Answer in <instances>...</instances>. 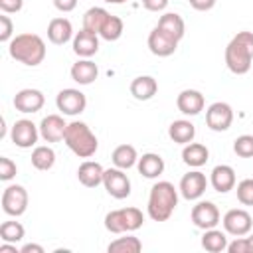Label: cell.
<instances>
[{
	"mask_svg": "<svg viewBox=\"0 0 253 253\" xmlns=\"http://www.w3.org/2000/svg\"><path fill=\"white\" fill-rule=\"evenodd\" d=\"M103 186L107 194L115 200H125L130 196V180L121 168H107L103 174Z\"/></svg>",
	"mask_w": 253,
	"mask_h": 253,
	"instance_id": "obj_9",
	"label": "cell"
},
{
	"mask_svg": "<svg viewBox=\"0 0 253 253\" xmlns=\"http://www.w3.org/2000/svg\"><path fill=\"white\" fill-rule=\"evenodd\" d=\"M45 103V97L40 89H20L16 95H14V107L16 111L28 115V113H38Z\"/></svg>",
	"mask_w": 253,
	"mask_h": 253,
	"instance_id": "obj_14",
	"label": "cell"
},
{
	"mask_svg": "<svg viewBox=\"0 0 253 253\" xmlns=\"http://www.w3.org/2000/svg\"><path fill=\"white\" fill-rule=\"evenodd\" d=\"M142 249V243L138 237L134 235H126V237H117L115 241L109 243L107 251L109 253H138Z\"/></svg>",
	"mask_w": 253,
	"mask_h": 253,
	"instance_id": "obj_32",
	"label": "cell"
},
{
	"mask_svg": "<svg viewBox=\"0 0 253 253\" xmlns=\"http://www.w3.org/2000/svg\"><path fill=\"white\" fill-rule=\"evenodd\" d=\"M247 239H249V247H251V253H253V233H251Z\"/></svg>",
	"mask_w": 253,
	"mask_h": 253,
	"instance_id": "obj_47",
	"label": "cell"
},
{
	"mask_svg": "<svg viewBox=\"0 0 253 253\" xmlns=\"http://www.w3.org/2000/svg\"><path fill=\"white\" fill-rule=\"evenodd\" d=\"M47 40L55 45H63L73 40V26L67 18H53L47 24Z\"/></svg>",
	"mask_w": 253,
	"mask_h": 253,
	"instance_id": "obj_22",
	"label": "cell"
},
{
	"mask_svg": "<svg viewBox=\"0 0 253 253\" xmlns=\"http://www.w3.org/2000/svg\"><path fill=\"white\" fill-rule=\"evenodd\" d=\"M2 210L6 215L18 217L28 210V190L20 184H10L2 192Z\"/></svg>",
	"mask_w": 253,
	"mask_h": 253,
	"instance_id": "obj_6",
	"label": "cell"
},
{
	"mask_svg": "<svg viewBox=\"0 0 253 253\" xmlns=\"http://www.w3.org/2000/svg\"><path fill=\"white\" fill-rule=\"evenodd\" d=\"M10 138L18 148H32L40 138V126L34 125L30 119H20L12 125Z\"/></svg>",
	"mask_w": 253,
	"mask_h": 253,
	"instance_id": "obj_11",
	"label": "cell"
},
{
	"mask_svg": "<svg viewBox=\"0 0 253 253\" xmlns=\"http://www.w3.org/2000/svg\"><path fill=\"white\" fill-rule=\"evenodd\" d=\"M156 91H158V83L150 75H138L130 81V95L136 101H148L156 95Z\"/></svg>",
	"mask_w": 253,
	"mask_h": 253,
	"instance_id": "obj_24",
	"label": "cell"
},
{
	"mask_svg": "<svg viewBox=\"0 0 253 253\" xmlns=\"http://www.w3.org/2000/svg\"><path fill=\"white\" fill-rule=\"evenodd\" d=\"M55 105H57V111H61V115H67V117H75V115H81L87 107V97L85 93H81L79 89H73V87H67V89H61L55 97Z\"/></svg>",
	"mask_w": 253,
	"mask_h": 253,
	"instance_id": "obj_8",
	"label": "cell"
},
{
	"mask_svg": "<svg viewBox=\"0 0 253 253\" xmlns=\"http://www.w3.org/2000/svg\"><path fill=\"white\" fill-rule=\"evenodd\" d=\"M0 253H20V249L16 247V243L2 241V245H0Z\"/></svg>",
	"mask_w": 253,
	"mask_h": 253,
	"instance_id": "obj_45",
	"label": "cell"
},
{
	"mask_svg": "<svg viewBox=\"0 0 253 253\" xmlns=\"http://www.w3.org/2000/svg\"><path fill=\"white\" fill-rule=\"evenodd\" d=\"M109 16H111V14H109L105 8L93 6V8H89V10L83 14V28L89 30V32H93V34H99Z\"/></svg>",
	"mask_w": 253,
	"mask_h": 253,
	"instance_id": "obj_30",
	"label": "cell"
},
{
	"mask_svg": "<svg viewBox=\"0 0 253 253\" xmlns=\"http://www.w3.org/2000/svg\"><path fill=\"white\" fill-rule=\"evenodd\" d=\"M12 32H14V24H12L10 16L2 14V16H0V42L10 43V40H12Z\"/></svg>",
	"mask_w": 253,
	"mask_h": 253,
	"instance_id": "obj_38",
	"label": "cell"
},
{
	"mask_svg": "<svg viewBox=\"0 0 253 253\" xmlns=\"http://www.w3.org/2000/svg\"><path fill=\"white\" fill-rule=\"evenodd\" d=\"M208 158H210V150H208V146L202 144V142H188V144H184V148H182V160H184V164L190 166V168H200V166H204V164L208 162Z\"/></svg>",
	"mask_w": 253,
	"mask_h": 253,
	"instance_id": "obj_25",
	"label": "cell"
},
{
	"mask_svg": "<svg viewBox=\"0 0 253 253\" xmlns=\"http://www.w3.org/2000/svg\"><path fill=\"white\" fill-rule=\"evenodd\" d=\"M190 217H192V223L198 227V229H211V227H215L217 223H219V210H217V206L213 204V202H208V200H202V202H198L194 208H192V213H190Z\"/></svg>",
	"mask_w": 253,
	"mask_h": 253,
	"instance_id": "obj_12",
	"label": "cell"
},
{
	"mask_svg": "<svg viewBox=\"0 0 253 253\" xmlns=\"http://www.w3.org/2000/svg\"><path fill=\"white\" fill-rule=\"evenodd\" d=\"M227 235L221 231V229H206L204 235H202V247L210 253H221V251H227Z\"/></svg>",
	"mask_w": 253,
	"mask_h": 253,
	"instance_id": "obj_29",
	"label": "cell"
},
{
	"mask_svg": "<svg viewBox=\"0 0 253 253\" xmlns=\"http://www.w3.org/2000/svg\"><path fill=\"white\" fill-rule=\"evenodd\" d=\"M188 2L198 12H208V10H211L215 6V0H188Z\"/></svg>",
	"mask_w": 253,
	"mask_h": 253,
	"instance_id": "obj_42",
	"label": "cell"
},
{
	"mask_svg": "<svg viewBox=\"0 0 253 253\" xmlns=\"http://www.w3.org/2000/svg\"><path fill=\"white\" fill-rule=\"evenodd\" d=\"M65 128H67V123L63 121L61 115H47L40 123V136L45 142H59L63 140Z\"/></svg>",
	"mask_w": 253,
	"mask_h": 253,
	"instance_id": "obj_17",
	"label": "cell"
},
{
	"mask_svg": "<svg viewBox=\"0 0 253 253\" xmlns=\"http://www.w3.org/2000/svg\"><path fill=\"white\" fill-rule=\"evenodd\" d=\"M235 194H237V200L239 204L243 206H253V178H245L237 184L235 188Z\"/></svg>",
	"mask_w": 253,
	"mask_h": 253,
	"instance_id": "obj_36",
	"label": "cell"
},
{
	"mask_svg": "<svg viewBox=\"0 0 253 253\" xmlns=\"http://www.w3.org/2000/svg\"><path fill=\"white\" fill-rule=\"evenodd\" d=\"M178 206V190L174 188L172 182H156L150 188L148 194V204H146V211L148 217L152 221H166L170 219V215L174 213Z\"/></svg>",
	"mask_w": 253,
	"mask_h": 253,
	"instance_id": "obj_3",
	"label": "cell"
},
{
	"mask_svg": "<svg viewBox=\"0 0 253 253\" xmlns=\"http://www.w3.org/2000/svg\"><path fill=\"white\" fill-rule=\"evenodd\" d=\"M233 152L241 158H253V134H241L233 140Z\"/></svg>",
	"mask_w": 253,
	"mask_h": 253,
	"instance_id": "obj_35",
	"label": "cell"
},
{
	"mask_svg": "<svg viewBox=\"0 0 253 253\" xmlns=\"http://www.w3.org/2000/svg\"><path fill=\"white\" fill-rule=\"evenodd\" d=\"M227 251L229 253H251V247H249V239L245 235L241 237H235L231 243H227Z\"/></svg>",
	"mask_w": 253,
	"mask_h": 253,
	"instance_id": "obj_39",
	"label": "cell"
},
{
	"mask_svg": "<svg viewBox=\"0 0 253 253\" xmlns=\"http://www.w3.org/2000/svg\"><path fill=\"white\" fill-rule=\"evenodd\" d=\"M233 123V109L225 101H215L206 111V125L213 132H223Z\"/></svg>",
	"mask_w": 253,
	"mask_h": 253,
	"instance_id": "obj_7",
	"label": "cell"
},
{
	"mask_svg": "<svg viewBox=\"0 0 253 253\" xmlns=\"http://www.w3.org/2000/svg\"><path fill=\"white\" fill-rule=\"evenodd\" d=\"M24 6V0H0V10L4 14H16Z\"/></svg>",
	"mask_w": 253,
	"mask_h": 253,
	"instance_id": "obj_40",
	"label": "cell"
},
{
	"mask_svg": "<svg viewBox=\"0 0 253 253\" xmlns=\"http://www.w3.org/2000/svg\"><path fill=\"white\" fill-rule=\"evenodd\" d=\"M103 174H105V168L95 160H85L77 168V180L85 188H97L99 184H103Z\"/></svg>",
	"mask_w": 253,
	"mask_h": 253,
	"instance_id": "obj_21",
	"label": "cell"
},
{
	"mask_svg": "<svg viewBox=\"0 0 253 253\" xmlns=\"http://www.w3.org/2000/svg\"><path fill=\"white\" fill-rule=\"evenodd\" d=\"M63 142L79 158H91L99 148V140H97L95 132L83 121L67 123V128H65V134H63Z\"/></svg>",
	"mask_w": 253,
	"mask_h": 253,
	"instance_id": "obj_4",
	"label": "cell"
},
{
	"mask_svg": "<svg viewBox=\"0 0 253 253\" xmlns=\"http://www.w3.org/2000/svg\"><path fill=\"white\" fill-rule=\"evenodd\" d=\"M156 28H160L164 34H168V36L174 38L176 42H180V40L184 38V34H186V24H184L182 16L176 14V12H166V14H162V16L158 18Z\"/></svg>",
	"mask_w": 253,
	"mask_h": 253,
	"instance_id": "obj_23",
	"label": "cell"
},
{
	"mask_svg": "<svg viewBox=\"0 0 253 253\" xmlns=\"http://www.w3.org/2000/svg\"><path fill=\"white\" fill-rule=\"evenodd\" d=\"M53 6H55L59 12L67 14V12H73V10H75L77 0H53Z\"/></svg>",
	"mask_w": 253,
	"mask_h": 253,
	"instance_id": "obj_43",
	"label": "cell"
},
{
	"mask_svg": "<svg viewBox=\"0 0 253 253\" xmlns=\"http://www.w3.org/2000/svg\"><path fill=\"white\" fill-rule=\"evenodd\" d=\"M73 51L79 57H93L99 51V34L81 28L73 36Z\"/></svg>",
	"mask_w": 253,
	"mask_h": 253,
	"instance_id": "obj_18",
	"label": "cell"
},
{
	"mask_svg": "<svg viewBox=\"0 0 253 253\" xmlns=\"http://www.w3.org/2000/svg\"><path fill=\"white\" fill-rule=\"evenodd\" d=\"M168 136H170L176 144H188V142H192L194 136H196V126H194L190 121H186V119H178V121L170 123V126H168Z\"/></svg>",
	"mask_w": 253,
	"mask_h": 253,
	"instance_id": "obj_27",
	"label": "cell"
},
{
	"mask_svg": "<svg viewBox=\"0 0 253 253\" xmlns=\"http://www.w3.org/2000/svg\"><path fill=\"white\" fill-rule=\"evenodd\" d=\"M221 223H223L225 233H229V235H233V237H241V235H247V233L251 231L253 219H251V213H249L247 210L233 208V210L225 211Z\"/></svg>",
	"mask_w": 253,
	"mask_h": 253,
	"instance_id": "obj_10",
	"label": "cell"
},
{
	"mask_svg": "<svg viewBox=\"0 0 253 253\" xmlns=\"http://www.w3.org/2000/svg\"><path fill=\"white\" fill-rule=\"evenodd\" d=\"M176 47H178V42L170 38L168 34H164L160 28H154L148 34V49L156 57H168L176 51Z\"/></svg>",
	"mask_w": 253,
	"mask_h": 253,
	"instance_id": "obj_16",
	"label": "cell"
},
{
	"mask_svg": "<svg viewBox=\"0 0 253 253\" xmlns=\"http://www.w3.org/2000/svg\"><path fill=\"white\" fill-rule=\"evenodd\" d=\"M8 53L12 59H16L28 67H36L45 57V42L38 34L24 32V34H18L10 40Z\"/></svg>",
	"mask_w": 253,
	"mask_h": 253,
	"instance_id": "obj_1",
	"label": "cell"
},
{
	"mask_svg": "<svg viewBox=\"0 0 253 253\" xmlns=\"http://www.w3.org/2000/svg\"><path fill=\"white\" fill-rule=\"evenodd\" d=\"M210 184L215 192L219 194H227L229 190L235 188V170L229 164H217L213 166L211 174H210Z\"/></svg>",
	"mask_w": 253,
	"mask_h": 253,
	"instance_id": "obj_19",
	"label": "cell"
},
{
	"mask_svg": "<svg viewBox=\"0 0 253 253\" xmlns=\"http://www.w3.org/2000/svg\"><path fill=\"white\" fill-rule=\"evenodd\" d=\"M136 168L144 178H158L164 172V158L156 152H146L138 158Z\"/></svg>",
	"mask_w": 253,
	"mask_h": 253,
	"instance_id": "obj_26",
	"label": "cell"
},
{
	"mask_svg": "<svg viewBox=\"0 0 253 253\" xmlns=\"http://www.w3.org/2000/svg\"><path fill=\"white\" fill-rule=\"evenodd\" d=\"M204 105H206V99L204 95L198 91V89H184L178 93L176 97V107L182 115H188V117H194V115H200L204 111Z\"/></svg>",
	"mask_w": 253,
	"mask_h": 253,
	"instance_id": "obj_15",
	"label": "cell"
},
{
	"mask_svg": "<svg viewBox=\"0 0 253 253\" xmlns=\"http://www.w3.org/2000/svg\"><path fill=\"white\" fill-rule=\"evenodd\" d=\"M123 32H125L123 20H121L119 16H113V14H111V16L107 18V22L103 24L99 36H101L103 40H107V42H117V40L123 36Z\"/></svg>",
	"mask_w": 253,
	"mask_h": 253,
	"instance_id": "obj_33",
	"label": "cell"
},
{
	"mask_svg": "<svg viewBox=\"0 0 253 253\" xmlns=\"http://www.w3.org/2000/svg\"><path fill=\"white\" fill-rule=\"evenodd\" d=\"M55 164V150L47 144L36 146L32 150V166L36 170H49Z\"/></svg>",
	"mask_w": 253,
	"mask_h": 253,
	"instance_id": "obj_31",
	"label": "cell"
},
{
	"mask_svg": "<svg viewBox=\"0 0 253 253\" xmlns=\"http://www.w3.org/2000/svg\"><path fill=\"white\" fill-rule=\"evenodd\" d=\"M170 0H142V6L148 10V12H162L166 10Z\"/></svg>",
	"mask_w": 253,
	"mask_h": 253,
	"instance_id": "obj_41",
	"label": "cell"
},
{
	"mask_svg": "<svg viewBox=\"0 0 253 253\" xmlns=\"http://www.w3.org/2000/svg\"><path fill=\"white\" fill-rule=\"evenodd\" d=\"M103 2H107V4H125L128 0H103Z\"/></svg>",
	"mask_w": 253,
	"mask_h": 253,
	"instance_id": "obj_46",
	"label": "cell"
},
{
	"mask_svg": "<svg viewBox=\"0 0 253 253\" xmlns=\"http://www.w3.org/2000/svg\"><path fill=\"white\" fill-rule=\"evenodd\" d=\"M18 172L16 162H12L8 156H0V180L2 182H10Z\"/></svg>",
	"mask_w": 253,
	"mask_h": 253,
	"instance_id": "obj_37",
	"label": "cell"
},
{
	"mask_svg": "<svg viewBox=\"0 0 253 253\" xmlns=\"http://www.w3.org/2000/svg\"><path fill=\"white\" fill-rule=\"evenodd\" d=\"M253 61V32H237L225 47V65L235 75H245Z\"/></svg>",
	"mask_w": 253,
	"mask_h": 253,
	"instance_id": "obj_2",
	"label": "cell"
},
{
	"mask_svg": "<svg viewBox=\"0 0 253 253\" xmlns=\"http://www.w3.org/2000/svg\"><path fill=\"white\" fill-rule=\"evenodd\" d=\"M69 73H71V79L75 83H79V85H91L99 77V67L89 57H81L79 61H75L71 65Z\"/></svg>",
	"mask_w": 253,
	"mask_h": 253,
	"instance_id": "obj_20",
	"label": "cell"
},
{
	"mask_svg": "<svg viewBox=\"0 0 253 253\" xmlns=\"http://www.w3.org/2000/svg\"><path fill=\"white\" fill-rule=\"evenodd\" d=\"M24 235H26V229H24V225L20 221H12L10 219V221H4L0 225V239L2 241L18 243V241L24 239Z\"/></svg>",
	"mask_w": 253,
	"mask_h": 253,
	"instance_id": "obj_34",
	"label": "cell"
},
{
	"mask_svg": "<svg viewBox=\"0 0 253 253\" xmlns=\"http://www.w3.org/2000/svg\"><path fill=\"white\" fill-rule=\"evenodd\" d=\"M206 188H208V178L200 170H192V172L184 174L182 180H180V186H178L182 198L188 200V202L190 200H200L204 196Z\"/></svg>",
	"mask_w": 253,
	"mask_h": 253,
	"instance_id": "obj_13",
	"label": "cell"
},
{
	"mask_svg": "<svg viewBox=\"0 0 253 253\" xmlns=\"http://www.w3.org/2000/svg\"><path fill=\"white\" fill-rule=\"evenodd\" d=\"M20 253H43V247L38 243H26L20 247Z\"/></svg>",
	"mask_w": 253,
	"mask_h": 253,
	"instance_id": "obj_44",
	"label": "cell"
},
{
	"mask_svg": "<svg viewBox=\"0 0 253 253\" xmlns=\"http://www.w3.org/2000/svg\"><path fill=\"white\" fill-rule=\"evenodd\" d=\"M144 215L138 208H121L105 215V227L111 233H132L142 227Z\"/></svg>",
	"mask_w": 253,
	"mask_h": 253,
	"instance_id": "obj_5",
	"label": "cell"
},
{
	"mask_svg": "<svg viewBox=\"0 0 253 253\" xmlns=\"http://www.w3.org/2000/svg\"><path fill=\"white\" fill-rule=\"evenodd\" d=\"M111 160H113V164H115L117 168L128 170V168H132V166L138 162V152H136V148H134L132 144H119V146L113 150Z\"/></svg>",
	"mask_w": 253,
	"mask_h": 253,
	"instance_id": "obj_28",
	"label": "cell"
}]
</instances>
